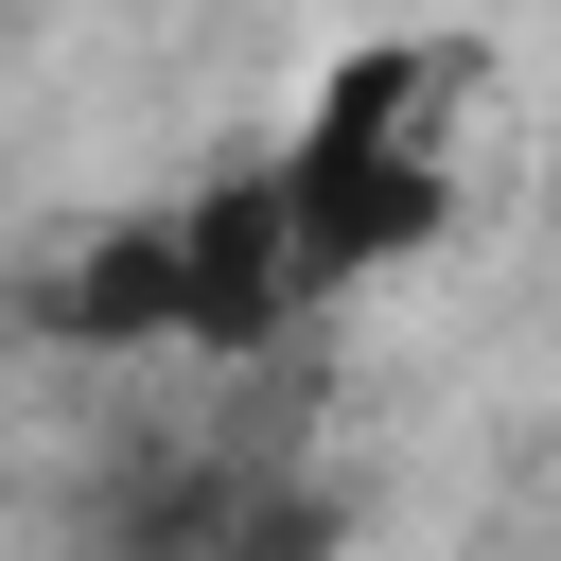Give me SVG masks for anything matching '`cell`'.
<instances>
[{"instance_id":"obj_1","label":"cell","mask_w":561,"mask_h":561,"mask_svg":"<svg viewBox=\"0 0 561 561\" xmlns=\"http://www.w3.org/2000/svg\"><path fill=\"white\" fill-rule=\"evenodd\" d=\"M263 193H280V263H298V298L386 280L403 245H438V228H456V175H438V140H403V53H368L298 140H263Z\"/></svg>"},{"instance_id":"obj_2","label":"cell","mask_w":561,"mask_h":561,"mask_svg":"<svg viewBox=\"0 0 561 561\" xmlns=\"http://www.w3.org/2000/svg\"><path fill=\"white\" fill-rule=\"evenodd\" d=\"M175 228V333L193 351H263L280 316H298V263H280V193H263V158H228L193 210H158Z\"/></svg>"},{"instance_id":"obj_3","label":"cell","mask_w":561,"mask_h":561,"mask_svg":"<svg viewBox=\"0 0 561 561\" xmlns=\"http://www.w3.org/2000/svg\"><path fill=\"white\" fill-rule=\"evenodd\" d=\"M53 333H70V351L175 333V228H158V210H140V228H88V245H70V280H53Z\"/></svg>"}]
</instances>
